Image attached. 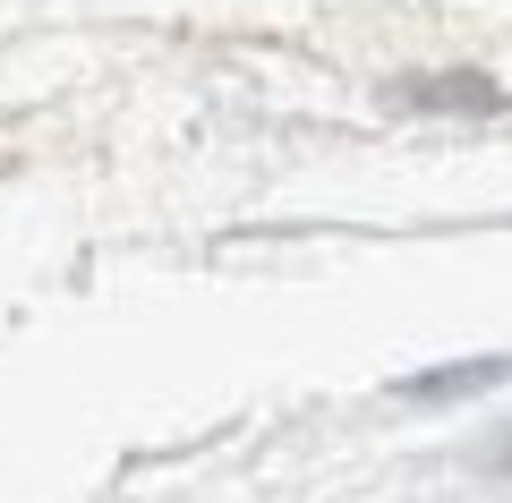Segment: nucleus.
I'll use <instances>...</instances> for the list:
<instances>
[{
	"instance_id": "1",
	"label": "nucleus",
	"mask_w": 512,
	"mask_h": 503,
	"mask_svg": "<svg viewBox=\"0 0 512 503\" xmlns=\"http://www.w3.org/2000/svg\"><path fill=\"white\" fill-rule=\"evenodd\" d=\"M402 103H453V111H495V94L478 86V77H419V86H402Z\"/></svg>"
},
{
	"instance_id": "2",
	"label": "nucleus",
	"mask_w": 512,
	"mask_h": 503,
	"mask_svg": "<svg viewBox=\"0 0 512 503\" xmlns=\"http://www.w3.org/2000/svg\"><path fill=\"white\" fill-rule=\"evenodd\" d=\"M495 376H512V359H478V367H453V376H410V393L436 401V393H470V384H495Z\"/></svg>"
}]
</instances>
